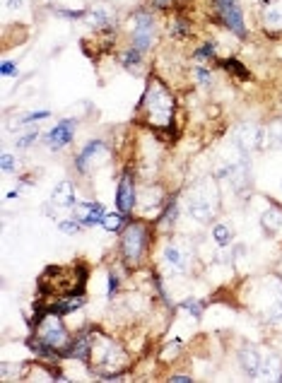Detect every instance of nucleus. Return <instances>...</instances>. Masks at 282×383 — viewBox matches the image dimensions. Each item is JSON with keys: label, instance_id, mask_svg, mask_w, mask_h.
Listing matches in <instances>:
<instances>
[{"label": "nucleus", "instance_id": "393cba45", "mask_svg": "<svg viewBox=\"0 0 282 383\" xmlns=\"http://www.w3.org/2000/svg\"><path fill=\"white\" fill-rule=\"evenodd\" d=\"M258 378L263 381H282V357L275 352L263 354V364H261V373Z\"/></svg>", "mask_w": 282, "mask_h": 383}, {"label": "nucleus", "instance_id": "6e6552de", "mask_svg": "<svg viewBox=\"0 0 282 383\" xmlns=\"http://www.w3.org/2000/svg\"><path fill=\"white\" fill-rule=\"evenodd\" d=\"M32 335H36L39 340H44L49 347H54L56 352L60 354V357L65 354L70 340H73V335H70L63 316L56 314V311H51L49 306H44V309L36 314V321H34V325H32Z\"/></svg>", "mask_w": 282, "mask_h": 383}, {"label": "nucleus", "instance_id": "dca6fc26", "mask_svg": "<svg viewBox=\"0 0 282 383\" xmlns=\"http://www.w3.org/2000/svg\"><path fill=\"white\" fill-rule=\"evenodd\" d=\"M92 343H94V328H82L80 333L73 335L63 359H75V362L89 367V362H92Z\"/></svg>", "mask_w": 282, "mask_h": 383}, {"label": "nucleus", "instance_id": "9b49d317", "mask_svg": "<svg viewBox=\"0 0 282 383\" xmlns=\"http://www.w3.org/2000/svg\"><path fill=\"white\" fill-rule=\"evenodd\" d=\"M82 22L94 32V34L104 36L106 41H111V36H116V30H119L116 10H111L104 3H97V5L87 8V17H84Z\"/></svg>", "mask_w": 282, "mask_h": 383}, {"label": "nucleus", "instance_id": "7ed1b4c3", "mask_svg": "<svg viewBox=\"0 0 282 383\" xmlns=\"http://www.w3.org/2000/svg\"><path fill=\"white\" fill-rule=\"evenodd\" d=\"M92 371L104 381H121L126 378V371L133 367V357L128 349L104 330L94 328V343H92Z\"/></svg>", "mask_w": 282, "mask_h": 383}, {"label": "nucleus", "instance_id": "c03bdc74", "mask_svg": "<svg viewBox=\"0 0 282 383\" xmlns=\"http://www.w3.org/2000/svg\"><path fill=\"white\" fill-rule=\"evenodd\" d=\"M22 5H25V0H8L5 3L8 10H22Z\"/></svg>", "mask_w": 282, "mask_h": 383}, {"label": "nucleus", "instance_id": "1a4fd4ad", "mask_svg": "<svg viewBox=\"0 0 282 383\" xmlns=\"http://www.w3.org/2000/svg\"><path fill=\"white\" fill-rule=\"evenodd\" d=\"M111 154H114V150H111V145L106 143L104 138H92V140H87L82 148H80L78 154H75L73 167L80 176H87V174L97 172L99 167L109 164Z\"/></svg>", "mask_w": 282, "mask_h": 383}, {"label": "nucleus", "instance_id": "c756f323", "mask_svg": "<svg viewBox=\"0 0 282 383\" xmlns=\"http://www.w3.org/2000/svg\"><path fill=\"white\" fill-rule=\"evenodd\" d=\"M128 222H130V215L116 210V212H106L104 220H102V227H104V231H109V234H121Z\"/></svg>", "mask_w": 282, "mask_h": 383}, {"label": "nucleus", "instance_id": "58836bf2", "mask_svg": "<svg viewBox=\"0 0 282 383\" xmlns=\"http://www.w3.org/2000/svg\"><path fill=\"white\" fill-rule=\"evenodd\" d=\"M58 229L63 231V234H80V231L84 229V224H82V222L75 220V217H70V220L58 222Z\"/></svg>", "mask_w": 282, "mask_h": 383}, {"label": "nucleus", "instance_id": "a19ab883", "mask_svg": "<svg viewBox=\"0 0 282 383\" xmlns=\"http://www.w3.org/2000/svg\"><path fill=\"white\" fill-rule=\"evenodd\" d=\"M17 169V164H15V157H12V154H3V157H0V172L3 174H10V172H15Z\"/></svg>", "mask_w": 282, "mask_h": 383}, {"label": "nucleus", "instance_id": "c9c22d12", "mask_svg": "<svg viewBox=\"0 0 282 383\" xmlns=\"http://www.w3.org/2000/svg\"><path fill=\"white\" fill-rule=\"evenodd\" d=\"M266 143H270V145H282V118H280V121L272 123V126H268V130H266Z\"/></svg>", "mask_w": 282, "mask_h": 383}, {"label": "nucleus", "instance_id": "79ce46f5", "mask_svg": "<svg viewBox=\"0 0 282 383\" xmlns=\"http://www.w3.org/2000/svg\"><path fill=\"white\" fill-rule=\"evenodd\" d=\"M0 75H3V78H15L17 65L12 63V60H3V63H0Z\"/></svg>", "mask_w": 282, "mask_h": 383}, {"label": "nucleus", "instance_id": "72a5a7b5", "mask_svg": "<svg viewBox=\"0 0 282 383\" xmlns=\"http://www.w3.org/2000/svg\"><path fill=\"white\" fill-rule=\"evenodd\" d=\"M121 285H124V280H121V272L111 268L109 275H106V297H109L111 301H114L116 297L121 294Z\"/></svg>", "mask_w": 282, "mask_h": 383}, {"label": "nucleus", "instance_id": "0eeeda50", "mask_svg": "<svg viewBox=\"0 0 282 383\" xmlns=\"http://www.w3.org/2000/svg\"><path fill=\"white\" fill-rule=\"evenodd\" d=\"M126 30H128V46L138 49L145 56L154 49L159 39L157 15H154L152 8H135L126 20Z\"/></svg>", "mask_w": 282, "mask_h": 383}, {"label": "nucleus", "instance_id": "cd10ccee", "mask_svg": "<svg viewBox=\"0 0 282 383\" xmlns=\"http://www.w3.org/2000/svg\"><path fill=\"white\" fill-rule=\"evenodd\" d=\"M164 202H167V196H164V191L159 186H152V188H143L140 191V198H138V205H143V210L148 212L150 205L157 210V207H164Z\"/></svg>", "mask_w": 282, "mask_h": 383}, {"label": "nucleus", "instance_id": "ddd939ff", "mask_svg": "<svg viewBox=\"0 0 282 383\" xmlns=\"http://www.w3.org/2000/svg\"><path fill=\"white\" fill-rule=\"evenodd\" d=\"M75 133H78V118H60L51 130H46V133L41 135V140H44V145L49 150L60 152V150L73 143Z\"/></svg>", "mask_w": 282, "mask_h": 383}, {"label": "nucleus", "instance_id": "20e7f679", "mask_svg": "<svg viewBox=\"0 0 282 383\" xmlns=\"http://www.w3.org/2000/svg\"><path fill=\"white\" fill-rule=\"evenodd\" d=\"M152 241H154V222L138 217V220H130L126 224L119 241V255H121V263L126 266V270H140L148 263Z\"/></svg>", "mask_w": 282, "mask_h": 383}, {"label": "nucleus", "instance_id": "f704fd0d", "mask_svg": "<svg viewBox=\"0 0 282 383\" xmlns=\"http://www.w3.org/2000/svg\"><path fill=\"white\" fill-rule=\"evenodd\" d=\"M46 118H51L49 108H39V111H27L25 116L17 118L15 126H30V123H39V121H46Z\"/></svg>", "mask_w": 282, "mask_h": 383}, {"label": "nucleus", "instance_id": "f8f14e48", "mask_svg": "<svg viewBox=\"0 0 282 383\" xmlns=\"http://www.w3.org/2000/svg\"><path fill=\"white\" fill-rule=\"evenodd\" d=\"M138 198H140V188H138V176H135L133 169H126L124 174L119 176V186H116V210L130 212L138 207Z\"/></svg>", "mask_w": 282, "mask_h": 383}, {"label": "nucleus", "instance_id": "412c9836", "mask_svg": "<svg viewBox=\"0 0 282 383\" xmlns=\"http://www.w3.org/2000/svg\"><path fill=\"white\" fill-rule=\"evenodd\" d=\"M237 362H239V369H242L248 378H258L261 364H263V352L256 345H242V349L237 352Z\"/></svg>", "mask_w": 282, "mask_h": 383}, {"label": "nucleus", "instance_id": "c85d7f7f", "mask_svg": "<svg viewBox=\"0 0 282 383\" xmlns=\"http://www.w3.org/2000/svg\"><path fill=\"white\" fill-rule=\"evenodd\" d=\"M218 65L224 70V73H229L232 78H237L239 82H246V80H251L248 68L239 58H218Z\"/></svg>", "mask_w": 282, "mask_h": 383}, {"label": "nucleus", "instance_id": "ea45409f", "mask_svg": "<svg viewBox=\"0 0 282 383\" xmlns=\"http://www.w3.org/2000/svg\"><path fill=\"white\" fill-rule=\"evenodd\" d=\"M39 138H41L39 130H30V133H27V135H22V138H17V140H15V145H17V150H27V148H32V145H34Z\"/></svg>", "mask_w": 282, "mask_h": 383}, {"label": "nucleus", "instance_id": "2f4dec72", "mask_svg": "<svg viewBox=\"0 0 282 383\" xmlns=\"http://www.w3.org/2000/svg\"><path fill=\"white\" fill-rule=\"evenodd\" d=\"M191 78H193V82L198 84L200 89H213L215 87V75L208 65H193Z\"/></svg>", "mask_w": 282, "mask_h": 383}, {"label": "nucleus", "instance_id": "9d476101", "mask_svg": "<svg viewBox=\"0 0 282 383\" xmlns=\"http://www.w3.org/2000/svg\"><path fill=\"white\" fill-rule=\"evenodd\" d=\"M213 17L237 39L244 41L248 36L246 15H244V8L239 5V0H213Z\"/></svg>", "mask_w": 282, "mask_h": 383}, {"label": "nucleus", "instance_id": "a211bd4d", "mask_svg": "<svg viewBox=\"0 0 282 383\" xmlns=\"http://www.w3.org/2000/svg\"><path fill=\"white\" fill-rule=\"evenodd\" d=\"M169 36H172L174 41H188L191 36H193V20L186 15V10L183 8H174L172 17H169Z\"/></svg>", "mask_w": 282, "mask_h": 383}, {"label": "nucleus", "instance_id": "f3484780", "mask_svg": "<svg viewBox=\"0 0 282 383\" xmlns=\"http://www.w3.org/2000/svg\"><path fill=\"white\" fill-rule=\"evenodd\" d=\"M106 215V207L102 205V202H94V200H87V202H78V205L73 207V215L78 222H82L84 229H92V227H99L102 220H104Z\"/></svg>", "mask_w": 282, "mask_h": 383}, {"label": "nucleus", "instance_id": "aec40b11", "mask_svg": "<svg viewBox=\"0 0 282 383\" xmlns=\"http://www.w3.org/2000/svg\"><path fill=\"white\" fill-rule=\"evenodd\" d=\"M178 217H181V196L174 193L172 198H167L162 212H159L157 220H154V229H162V231H169V234H172V229L176 227Z\"/></svg>", "mask_w": 282, "mask_h": 383}, {"label": "nucleus", "instance_id": "b1692460", "mask_svg": "<svg viewBox=\"0 0 282 383\" xmlns=\"http://www.w3.org/2000/svg\"><path fill=\"white\" fill-rule=\"evenodd\" d=\"M145 58H148V56L140 54V51L133 49V46H128V49H124L119 54V65L124 70H128V73H133V75H143Z\"/></svg>", "mask_w": 282, "mask_h": 383}, {"label": "nucleus", "instance_id": "4468645a", "mask_svg": "<svg viewBox=\"0 0 282 383\" xmlns=\"http://www.w3.org/2000/svg\"><path fill=\"white\" fill-rule=\"evenodd\" d=\"M193 258V251L188 248L183 241L167 239V244L162 246V263L174 272H186Z\"/></svg>", "mask_w": 282, "mask_h": 383}, {"label": "nucleus", "instance_id": "6ab92c4d", "mask_svg": "<svg viewBox=\"0 0 282 383\" xmlns=\"http://www.w3.org/2000/svg\"><path fill=\"white\" fill-rule=\"evenodd\" d=\"M261 27L268 34H282V0H266L263 3Z\"/></svg>", "mask_w": 282, "mask_h": 383}, {"label": "nucleus", "instance_id": "2eb2a0df", "mask_svg": "<svg viewBox=\"0 0 282 383\" xmlns=\"http://www.w3.org/2000/svg\"><path fill=\"white\" fill-rule=\"evenodd\" d=\"M232 143H234V148H239V152L246 157V154H251L253 150L266 143V130H261V128L253 126V123H242V126L232 133Z\"/></svg>", "mask_w": 282, "mask_h": 383}, {"label": "nucleus", "instance_id": "bb28decb", "mask_svg": "<svg viewBox=\"0 0 282 383\" xmlns=\"http://www.w3.org/2000/svg\"><path fill=\"white\" fill-rule=\"evenodd\" d=\"M218 51H220L218 39H203V41H200V44L193 49V60H196V65H208L210 60H218Z\"/></svg>", "mask_w": 282, "mask_h": 383}, {"label": "nucleus", "instance_id": "f257e3e1", "mask_svg": "<svg viewBox=\"0 0 282 383\" xmlns=\"http://www.w3.org/2000/svg\"><path fill=\"white\" fill-rule=\"evenodd\" d=\"M176 92L159 75H150L148 82H145L143 97L135 106V113L145 123V128L169 140V135L176 133Z\"/></svg>", "mask_w": 282, "mask_h": 383}, {"label": "nucleus", "instance_id": "5701e85b", "mask_svg": "<svg viewBox=\"0 0 282 383\" xmlns=\"http://www.w3.org/2000/svg\"><path fill=\"white\" fill-rule=\"evenodd\" d=\"M51 202L56 207H65V210H73L78 205V196H75V186L70 181H60L56 183L54 193H51Z\"/></svg>", "mask_w": 282, "mask_h": 383}, {"label": "nucleus", "instance_id": "473e14b6", "mask_svg": "<svg viewBox=\"0 0 282 383\" xmlns=\"http://www.w3.org/2000/svg\"><path fill=\"white\" fill-rule=\"evenodd\" d=\"M174 309L183 311V314L193 316V318H203V311H205V301L203 299H196V297H188V299L178 301Z\"/></svg>", "mask_w": 282, "mask_h": 383}, {"label": "nucleus", "instance_id": "37998d69", "mask_svg": "<svg viewBox=\"0 0 282 383\" xmlns=\"http://www.w3.org/2000/svg\"><path fill=\"white\" fill-rule=\"evenodd\" d=\"M169 381H174V383H186V381H191V376H188V373H172V376H169Z\"/></svg>", "mask_w": 282, "mask_h": 383}, {"label": "nucleus", "instance_id": "a878e982", "mask_svg": "<svg viewBox=\"0 0 282 383\" xmlns=\"http://www.w3.org/2000/svg\"><path fill=\"white\" fill-rule=\"evenodd\" d=\"M261 227L268 236H277L282 231V207L280 205H268V210L261 215Z\"/></svg>", "mask_w": 282, "mask_h": 383}, {"label": "nucleus", "instance_id": "e433bc0d", "mask_svg": "<svg viewBox=\"0 0 282 383\" xmlns=\"http://www.w3.org/2000/svg\"><path fill=\"white\" fill-rule=\"evenodd\" d=\"M51 12L58 17H65V20L70 22H78V20H84L87 17V10H65V8H51Z\"/></svg>", "mask_w": 282, "mask_h": 383}, {"label": "nucleus", "instance_id": "423d86ee", "mask_svg": "<svg viewBox=\"0 0 282 383\" xmlns=\"http://www.w3.org/2000/svg\"><path fill=\"white\" fill-rule=\"evenodd\" d=\"M84 280H87V272H84L82 268L58 266V268H49V270L44 272V277L39 280V290H41V294H46L49 299H54V297L82 294Z\"/></svg>", "mask_w": 282, "mask_h": 383}, {"label": "nucleus", "instance_id": "4c0bfd02", "mask_svg": "<svg viewBox=\"0 0 282 383\" xmlns=\"http://www.w3.org/2000/svg\"><path fill=\"white\" fill-rule=\"evenodd\" d=\"M181 347H183V345L178 343V340H174V343L164 345V349L159 352V359H162V362H169V359H176L178 354H181Z\"/></svg>", "mask_w": 282, "mask_h": 383}, {"label": "nucleus", "instance_id": "39448f33", "mask_svg": "<svg viewBox=\"0 0 282 383\" xmlns=\"http://www.w3.org/2000/svg\"><path fill=\"white\" fill-rule=\"evenodd\" d=\"M183 205H186V215L196 222V224H210L218 217L220 210V193L213 178H200L193 186L188 188L183 196Z\"/></svg>", "mask_w": 282, "mask_h": 383}, {"label": "nucleus", "instance_id": "f03ea898", "mask_svg": "<svg viewBox=\"0 0 282 383\" xmlns=\"http://www.w3.org/2000/svg\"><path fill=\"white\" fill-rule=\"evenodd\" d=\"M244 301L263 323L282 330V275L272 272L248 280L244 287Z\"/></svg>", "mask_w": 282, "mask_h": 383}, {"label": "nucleus", "instance_id": "4be33fe9", "mask_svg": "<svg viewBox=\"0 0 282 383\" xmlns=\"http://www.w3.org/2000/svg\"><path fill=\"white\" fill-rule=\"evenodd\" d=\"M84 304H87V297H84V292H82V294L54 297V299L46 301V306H49L51 311H56V314H60V316H70V314H75V311H80Z\"/></svg>", "mask_w": 282, "mask_h": 383}, {"label": "nucleus", "instance_id": "7c9ffc66", "mask_svg": "<svg viewBox=\"0 0 282 383\" xmlns=\"http://www.w3.org/2000/svg\"><path fill=\"white\" fill-rule=\"evenodd\" d=\"M210 236H213V241L218 246H229L234 241V227L227 224V222H215L213 224V231H210Z\"/></svg>", "mask_w": 282, "mask_h": 383}]
</instances>
